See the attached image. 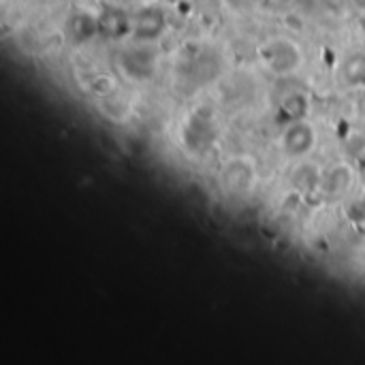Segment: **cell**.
<instances>
[{"mask_svg":"<svg viewBox=\"0 0 365 365\" xmlns=\"http://www.w3.org/2000/svg\"><path fill=\"white\" fill-rule=\"evenodd\" d=\"M186 148H192L197 152H205L212 148L214 139H216V124L210 115H205V111L201 113H192L186 120L184 126V135H182Z\"/></svg>","mask_w":365,"mask_h":365,"instance_id":"2","label":"cell"},{"mask_svg":"<svg viewBox=\"0 0 365 365\" xmlns=\"http://www.w3.org/2000/svg\"><path fill=\"white\" fill-rule=\"evenodd\" d=\"M346 79L353 86H365V53L355 56L353 60H349V64H346Z\"/></svg>","mask_w":365,"mask_h":365,"instance_id":"8","label":"cell"},{"mask_svg":"<svg viewBox=\"0 0 365 365\" xmlns=\"http://www.w3.org/2000/svg\"><path fill=\"white\" fill-rule=\"evenodd\" d=\"M154 64H156V58L148 49H137V53L128 51L122 56V68L126 71V75H130L135 79L150 77L154 73Z\"/></svg>","mask_w":365,"mask_h":365,"instance_id":"5","label":"cell"},{"mask_svg":"<svg viewBox=\"0 0 365 365\" xmlns=\"http://www.w3.org/2000/svg\"><path fill=\"white\" fill-rule=\"evenodd\" d=\"M282 145L287 150L289 156H304L312 150L314 145V130L310 124L304 122H295L287 128L284 137H282Z\"/></svg>","mask_w":365,"mask_h":365,"instance_id":"3","label":"cell"},{"mask_svg":"<svg viewBox=\"0 0 365 365\" xmlns=\"http://www.w3.org/2000/svg\"><path fill=\"white\" fill-rule=\"evenodd\" d=\"M135 34L139 38H154L163 32L165 28V15L160 9H143L137 17H135Z\"/></svg>","mask_w":365,"mask_h":365,"instance_id":"6","label":"cell"},{"mask_svg":"<svg viewBox=\"0 0 365 365\" xmlns=\"http://www.w3.org/2000/svg\"><path fill=\"white\" fill-rule=\"evenodd\" d=\"M261 58L265 66L276 75L295 73L302 64V51L289 38H272L269 43H265L261 47Z\"/></svg>","mask_w":365,"mask_h":365,"instance_id":"1","label":"cell"},{"mask_svg":"<svg viewBox=\"0 0 365 365\" xmlns=\"http://www.w3.org/2000/svg\"><path fill=\"white\" fill-rule=\"evenodd\" d=\"M128 28H130L128 17L118 9H105L98 15V32H105L109 36H120Z\"/></svg>","mask_w":365,"mask_h":365,"instance_id":"7","label":"cell"},{"mask_svg":"<svg viewBox=\"0 0 365 365\" xmlns=\"http://www.w3.org/2000/svg\"><path fill=\"white\" fill-rule=\"evenodd\" d=\"M225 184H227V190L233 192V195H244V192H250L252 190V184H255V171L250 165H246V160L242 158H235L231 160L227 167H225Z\"/></svg>","mask_w":365,"mask_h":365,"instance_id":"4","label":"cell"}]
</instances>
